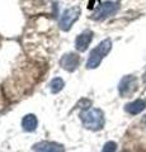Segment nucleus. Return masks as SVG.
<instances>
[{
    "label": "nucleus",
    "mask_w": 146,
    "mask_h": 152,
    "mask_svg": "<svg viewBox=\"0 0 146 152\" xmlns=\"http://www.w3.org/2000/svg\"><path fill=\"white\" fill-rule=\"evenodd\" d=\"M60 65L64 70L69 71V72H73L78 69V66L80 65V56L76 55L75 52H69V53H65L60 60Z\"/></svg>",
    "instance_id": "6"
},
{
    "label": "nucleus",
    "mask_w": 146,
    "mask_h": 152,
    "mask_svg": "<svg viewBox=\"0 0 146 152\" xmlns=\"http://www.w3.org/2000/svg\"><path fill=\"white\" fill-rule=\"evenodd\" d=\"M93 36H94V33L92 31H85V32L80 33L76 37V39H75V47H76V50L79 52L87 51L90 42L93 41Z\"/></svg>",
    "instance_id": "8"
},
{
    "label": "nucleus",
    "mask_w": 146,
    "mask_h": 152,
    "mask_svg": "<svg viewBox=\"0 0 146 152\" xmlns=\"http://www.w3.org/2000/svg\"><path fill=\"white\" fill-rule=\"evenodd\" d=\"M144 80H145V83H146V72L144 74Z\"/></svg>",
    "instance_id": "13"
},
{
    "label": "nucleus",
    "mask_w": 146,
    "mask_h": 152,
    "mask_svg": "<svg viewBox=\"0 0 146 152\" xmlns=\"http://www.w3.org/2000/svg\"><path fill=\"white\" fill-rule=\"evenodd\" d=\"M38 126V121L34 114H27L22 119V127L26 132H33Z\"/></svg>",
    "instance_id": "10"
},
{
    "label": "nucleus",
    "mask_w": 146,
    "mask_h": 152,
    "mask_svg": "<svg viewBox=\"0 0 146 152\" xmlns=\"http://www.w3.org/2000/svg\"><path fill=\"white\" fill-rule=\"evenodd\" d=\"M120 9V3L118 1H103L102 4L97 7V9L92 14V19L94 20H103L108 17H112L118 12Z\"/></svg>",
    "instance_id": "3"
},
{
    "label": "nucleus",
    "mask_w": 146,
    "mask_h": 152,
    "mask_svg": "<svg viewBox=\"0 0 146 152\" xmlns=\"http://www.w3.org/2000/svg\"><path fill=\"white\" fill-rule=\"evenodd\" d=\"M64 86H65V83H64V80L61 77L52 79V80H51V83H50V85H48V88H50V90H51V93H52V94L60 93L61 90L64 89Z\"/></svg>",
    "instance_id": "11"
},
{
    "label": "nucleus",
    "mask_w": 146,
    "mask_h": 152,
    "mask_svg": "<svg viewBox=\"0 0 146 152\" xmlns=\"http://www.w3.org/2000/svg\"><path fill=\"white\" fill-rule=\"evenodd\" d=\"M146 108V99H137V100H134L128 104H126V112L128 114H132V115H136V114H140L141 112Z\"/></svg>",
    "instance_id": "9"
},
{
    "label": "nucleus",
    "mask_w": 146,
    "mask_h": 152,
    "mask_svg": "<svg viewBox=\"0 0 146 152\" xmlns=\"http://www.w3.org/2000/svg\"><path fill=\"white\" fill-rule=\"evenodd\" d=\"M116 150H117V143L113 141H109L103 146L102 152H116Z\"/></svg>",
    "instance_id": "12"
},
{
    "label": "nucleus",
    "mask_w": 146,
    "mask_h": 152,
    "mask_svg": "<svg viewBox=\"0 0 146 152\" xmlns=\"http://www.w3.org/2000/svg\"><path fill=\"white\" fill-rule=\"evenodd\" d=\"M112 50V41L109 38L103 39L95 48H93L92 52L89 53L88 61H87V67L88 69H97L101 65L103 58L109 53V51Z\"/></svg>",
    "instance_id": "2"
},
{
    "label": "nucleus",
    "mask_w": 146,
    "mask_h": 152,
    "mask_svg": "<svg viewBox=\"0 0 146 152\" xmlns=\"http://www.w3.org/2000/svg\"><path fill=\"white\" fill-rule=\"evenodd\" d=\"M139 88V81L137 77L134 75H127L125 77H122L118 85V93L123 98H128L131 96Z\"/></svg>",
    "instance_id": "5"
},
{
    "label": "nucleus",
    "mask_w": 146,
    "mask_h": 152,
    "mask_svg": "<svg viewBox=\"0 0 146 152\" xmlns=\"http://www.w3.org/2000/svg\"><path fill=\"white\" fill-rule=\"evenodd\" d=\"M80 13H81L80 7H71V8L66 9V10L62 13V15L60 17L59 27L65 32L70 31L71 29V27H73V24L79 19Z\"/></svg>",
    "instance_id": "4"
},
{
    "label": "nucleus",
    "mask_w": 146,
    "mask_h": 152,
    "mask_svg": "<svg viewBox=\"0 0 146 152\" xmlns=\"http://www.w3.org/2000/svg\"><path fill=\"white\" fill-rule=\"evenodd\" d=\"M34 152H65L64 145L52 141H42L33 145Z\"/></svg>",
    "instance_id": "7"
},
{
    "label": "nucleus",
    "mask_w": 146,
    "mask_h": 152,
    "mask_svg": "<svg viewBox=\"0 0 146 152\" xmlns=\"http://www.w3.org/2000/svg\"><path fill=\"white\" fill-rule=\"evenodd\" d=\"M80 119L83 126L90 131H99L104 126V114L101 109L89 108L80 113Z\"/></svg>",
    "instance_id": "1"
}]
</instances>
